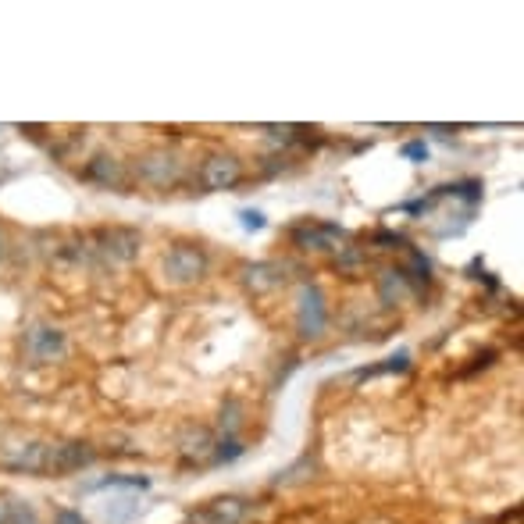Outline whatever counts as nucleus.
<instances>
[{
    "mask_svg": "<svg viewBox=\"0 0 524 524\" xmlns=\"http://www.w3.org/2000/svg\"><path fill=\"white\" fill-rule=\"evenodd\" d=\"M214 446H218V439H214L211 428H204V425L182 428V435H179V453H182V460H186V464H211Z\"/></svg>",
    "mask_w": 524,
    "mask_h": 524,
    "instance_id": "nucleus-10",
    "label": "nucleus"
},
{
    "mask_svg": "<svg viewBox=\"0 0 524 524\" xmlns=\"http://www.w3.org/2000/svg\"><path fill=\"white\" fill-rule=\"evenodd\" d=\"M246 500L239 496H222L204 510V524H243L246 521Z\"/></svg>",
    "mask_w": 524,
    "mask_h": 524,
    "instance_id": "nucleus-13",
    "label": "nucleus"
},
{
    "mask_svg": "<svg viewBox=\"0 0 524 524\" xmlns=\"http://www.w3.org/2000/svg\"><path fill=\"white\" fill-rule=\"evenodd\" d=\"M207 250L197 243H175L172 250H168V257H164V275H168V282H175V286H193V282H200L207 275Z\"/></svg>",
    "mask_w": 524,
    "mask_h": 524,
    "instance_id": "nucleus-4",
    "label": "nucleus"
},
{
    "mask_svg": "<svg viewBox=\"0 0 524 524\" xmlns=\"http://www.w3.org/2000/svg\"><path fill=\"white\" fill-rule=\"evenodd\" d=\"M65 353H68V339H65L61 328L43 325V321H36V325L25 328L22 357L29 364H54V361H61Z\"/></svg>",
    "mask_w": 524,
    "mask_h": 524,
    "instance_id": "nucleus-2",
    "label": "nucleus"
},
{
    "mask_svg": "<svg viewBox=\"0 0 524 524\" xmlns=\"http://www.w3.org/2000/svg\"><path fill=\"white\" fill-rule=\"evenodd\" d=\"M403 275L414 282H428L432 279V261H428L421 250H407V268H403Z\"/></svg>",
    "mask_w": 524,
    "mask_h": 524,
    "instance_id": "nucleus-18",
    "label": "nucleus"
},
{
    "mask_svg": "<svg viewBox=\"0 0 524 524\" xmlns=\"http://www.w3.org/2000/svg\"><path fill=\"white\" fill-rule=\"evenodd\" d=\"M0 524H4V507H0Z\"/></svg>",
    "mask_w": 524,
    "mask_h": 524,
    "instance_id": "nucleus-26",
    "label": "nucleus"
},
{
    "mask_svg": "<svg viewBox=\"0 0 524 524\" xmlns=\"http://www.w3.org/2000/svg\"><path fill=\"white\" fill-rule=\"evenodd\" d=\"M407 275H403V268H385L382 271V282H378V293H382V303L385 307H393V303H400L403 296L410 293L407 286Z\"/></svg>",
    "mask_w": 524,
    "mask_h": 524,
    "instance_id": "nucleus-14",
    "label": "nucleus"
},
{
    "mask_svg": "<svg viewBox=\"0 0 524 524\" xmlns=\"http://www.w3.org/2000/svg\"><path fill=\"white\" fill-rule=\"evenodd\" d=\"M136 510H140V503H136V500H115L111 507L104 510V514H107V521H111V524H125V521H132V517H136Z\"/></svg>",
    "mask_w": 524,
    "mask_h": 524,
    "instance_id": "nucleus-21",
    "label": "nucleus"
},
{
    "mask_svg": "<svg viewBox=\"0 0 524 524\" xmlns=\"http://www.w3.org/2000/svg\"><path fill=\"white\" fill-rule=\"evenodd\" d=\"M90 489H150V478L143 475H107L93 482Z\"/></svg>",
    "mask_w": 524,
    "mask_h": 524,
    "instance_id": "nucleus-17",
    "label": "nucleus"
},
{
    "mask_svg": "<svg viewBox=\"0 0 524 524\" xmlns=\"http://www.w3.org/2000/svg\"><path fill=\"white\" fill-rule=\"evenodd\" d=\"M90 246H93V254L104 257V261L111 264H129L140 257V232L129 229V225H111V229H97L90 236Z\"/></svg>",
    "mask_w": 524,
    "mask_h": 524,
    "instance_id": "nucleus-1",
    "label": "nucleus"
},
{
    "mask_svg": "<svg viewBox=\"0 0 524 524\" xmlns=\"http://www.w3.org/2000/svg\"><path fill=\"white\" fill-rule=\"evenodd\" d=\"M243 418H246L243 400H239V396H225L222 418H218V425H222V439H239V428H243Z\"/></svg>",
    "mask_w": 524,
    "mask_h": 524,
    "instance_id": "nucleus-15",
    "label": "nucleus"
},
{
    "mask_svg": "<svg viewBox=\"0 0 524 524\" xmlns=\"http://www.w3.org/2000/svg\"><path fill=\"white\" fill-rule=\"evenodd\" d=\"M243 182V161L236 154H211L200 164V186L207 193H225Z\"/></svg>",
    "mask_w": 524,
    "mask_h": 524,
    "instance_id": "nucleus-6",
    "label": "nucleus"
},
{
    "mask_svg": "<svg viewBox=\"0 0 524 524\" xmlns=\"http://www.w3.org/2000/svg\"><path fill=\"white\" fill-rule=\"evenodd\" d=\"M4 524H40V514L29 500H8L4 503Z\"/></svg>",
    "mask_w": 524,
    "mask_h": 524,
    "instance_id": "nucleus-16",
    "label": "nucleus"
},
{
    "mask_svg": "<svg viewBox=\"0 0 524 524\" xmlns=\"http://www.w3.org/2000/svg\"><path fill=\"white\" fill-rule=\"evenodd\" d=\"M243 450H246V446L239 443V439H218V446H214V457H211V464H214V467L232 464V460H239V457H243Z\"/></svg>",
    "mask_w": 524,
    "mask_h": 524,
    "instance_id": "nucleus-19",
    "label": "nucleus"
},
{
    "mask_svg": "<svg viewBox=\"0 0 524 524\" xmlns=\"http://www.w3.org/2000/svg\"><path fill=\"white\" fill-rule=\"evenodd\" d=\"M47 443H22L4 457L11 471H25V475H47Z\"/></svg>",
    "mask_w": 524,
    "mask_h": 524,
    "instance_id": "nucleus-12",
    "label": "nucleus"
},
{
    "mask_svg": "<svg viewBox=\"0 0 524 524\" xmlns=\"http://www.w3.org/2000/svg\"><path fill=\"white\" fill-rule=\"evenodd\" d=\"M82 179L93 182V186L104 189H125V164L118 157L97 154L86 168H82Z\"/></svg>",
    "mask_w": 524,
    "mask_h": 524,
    "instance_id": "nucleus-11",
    "label": "nucleus"
},
{
    "mask_svg": "<svg viewBox=\"0 0 524 524\" xmlns=\"http://www.w3.org/2000/svg\"><path fill=\"white\" fill-rule=\"evenodd\" d=\"M400 154L407 157L410 164H425L428 161V143L425 140H410V143H403Z\"/></svg>",
    "mask_w": 524,
    "mask_h": 524,
    "instance_id": "nucleus-22",
    "label": "nucleus"
},
{
    "mask_svg": "<svg viewBox=\"0 0 524 524\" xmlns=\"http://www.w3.org/2000/svg\"><path fill=\"white\" fill-rule=\"evenodd\" d=\"M93 464H97V450L90 443H58L47 450V475H75Z\"/></svg>",
    "mask_w": 524,
    "mask_h": 524,
    "instance_id": "nucleus-8",
    "label": "nucleus"
},
{
    "mask_svg": "<svg viewBox=\"0 0 524 524\" xmlns=\"http://www.w3.org/2000/svg\"><path fill=\"white\" fill-rule=\"evenodd\" d=\"M346 232L332 222H303L293 229V243L300 250H311V254H332V250H343Z\"/></svg>",
    "mask_w": 524,
    "mask_h": 524,
    "instance_id": "nucleus-7",
    "label": "nucleus"
},
{
    "mask_svg": "<svg viewBox=\"0 0 524 524\" xmlns=\"http://www.w3.org/2000/svg\"><path fill=\"white\" fill-rule=\"evenodd\" d=\"M54 524H90V521H86L79 510H58V514H54Z\"/></svg>",
    "mask_w": 524,
    "mask_h": 524,
    "instance_id": "nucleus-24",
    "label": "nucleus"
},
{
    "mask_svg": "<svg viewBox=\"0 0 524 524\" xmlns=\"http://www.w3.org/2000/svg\"><path fill=\"white\" fill-rule=\"evenodd\" d=\"M182 172H186V164H182V157L172 154V150H150V154H143L140 161H136L140 182H147V186H154V189L179 186Z\"/></svg>",
    "mask_w": 524,
    "mask_h": 524,
    "instance_id": "nucleus-5",
    "label": "nucleus"
},
{
    "mask_svg": "<svg viewBox=\"0 0 524 524\" xmlns=\"http://www.w3.org/2000/svg\"><path fill=\"white\" fill-rule=\"evenodd\" d=\"M239 225H243L246 232H261L264 225H268V218H264V211H250V207H246V211H239Z\"/></svg>",
    "mask_w": 524,
    "mask_h": 524,
    "instance_id": "nucleus-23",
    "label": "nucleus"
},
{
    "mask_svg": "<svg viewBox=\"0 0 524 524\" xmlns=\"http://www.w3.org/2000/svg\"><path fill=\"white\" fill-rule=\"evenodd\" d=\"M286 271H289L286 261H254V264H243V286L250 289V293H268V289H279L282 282L289 279Z\"/></svg>",
    "mask_w": 524,
    "mask_h": 524,
    "instance_id": "nucleus-9",
    "label": "nucleus"
},
{
    "mask_svg": "<svg viewBox=\"0 0 524 524\" xmlns=\"http://www.w3.org/2000/svg\"><path fill=\"white\" fill-rule=\"evenodd\" d=\"M8 257V236H4V229H0V261Z\"/></svg>",
    "mask_w": 524,
    "mask_h": 524,
    "instance_id": "nucleus-25",
    "label": "nucleus"
},
{
    "mask_svg": "<svg viewBox=\"0 0 524 524\" xmlns=\"http://www.w3.org/2000/svg\"><path fill=\"white\" fill-rule=\"evenodd\" d=\"M410 368V353H393V357H385V364H375V368H364L361 378L368 375H385V371H407Z\"/></svg>",
    "mask_w": 524,
    "mask_h": 524,
    "instance_id": "nucleus-20",
    "label": "nucleus"
},
{
    "mask_svg": "<svg viewBox=\"0 0 524 524\" xmlns=\"http://www.w3.org/2000/svg\"><path fill=\"white\" fill-rule=\"evenodd\" d=\"M325 328H328L325 293L314 282H303L300 293H296V332H300V339L314 343V339L325 336Z\"/></svg>",
    "mask_w": 524,
    "mask_h": 524,
    "instance_id": "nucleus-3",
    "label": "nucleus"
}]
</instances>
